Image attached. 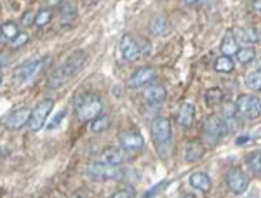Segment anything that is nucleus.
<instances>
[{
	"instance_id": "nucleus-16",
	"label": "nucleus",
	"mask_w": 261,
	"mask_h": 198,
	"mask_svg": "<svg viewBox=\"0 0 261 198\" xmlns=\"http://www.w3.org/2000/svg\"><path fill=\"white\" fill-rule=\"evenodd\" d=\"M190 184L195 189H199V191H211L213 188V183H211V178H209L207 174H204V172H195V174L190 176Z\"/></svg>"
},
{
	"instance_id": "nucleus-23",
	"label": "nucleus",
	"mask_w": 261,
	"mask_h": 198,
	"mask_svg": "<svg viewBox=\"0 0 261 198\" xmlns=\"http://www.w3.org/2000/svg\"><path fill=\"white\" fill-rule=\"evenodd\" d=\"M108 125H110V119H108L107 115H99V117H96L94 120H91V132L99 134V132H103V130H107Z\"/></svg>"
},
{
	"instance_id": "nucleus-2",
	"label": "nucleus",
	"mask_w": 261,
	"mask_h": 198,
	"mask_svg": "<svg viewBox=\"0 0 261 198\" xmlns=\"http://www.w3.org/2000/svg\"><path fill=\"white\" fill-rule=\"evenodd\" d=\"M101 111H103V103H101V99L94 94L82 96V98L77 101V106H75L77 119L81 122L94 120L96 117L101 115Z\"/></svg>"
},
{
	"instance_id": "nucleus-21",
	"label": "nucleus",
	"mask_w": 261,
	"mask_h": 198,
	"mask_svg": "<svg viewBox=\"0 0 261 198\" xmlns=\"http://www.w3.org/2000/svg\"><path fill=\"white\" fill-rule=\"evenodd\" d=\"M151 33H155V35H166L167 32H169V23H167V19L164 18V16H159V18H155L151 21Z\"/></svg>"
},
{
	"instance_id": "nucleus-35",
	"label": "nucleus",
	"mask_w": 261,
	"mask_h": 198,
	"mask_svg": "<svg viewBox=\"0 0 261 198\" xmlns=\"http://www.w3.org/2000/svg\"><path fill=\"white\" fill-rule=\"evenodd\" d=\"M7 65H9V56L0 52V70H2L4 66H7Z\"/></svg>"
},
{
	"instance_id": "nucleus-11",
	"label": "nucleus",
	"mask_w": 261,
	"mask_h": 198,
	"mask_svg": "<svg viewBox=\"0 0 261 198\" xmlns=\"http://www.w3.org/2000/svg\"><path fill=\"white\" fill-rule=\"evenodd\" d=\"M226 184H228L230 191H233L235 195H241L249 186V181H247L246 174L239 167H231L226 172Z\"/></svg>"
},
{
	"instance_id": "nucleus-29",
	"label": "nucleus",
	"mask_w": 261,
	"mask_h": 198,
	"mask_svg": "<svg viewBox=\"0 0 261 198\" xmlns=\"http://www.w3.org/2000/svg\"><path fill=\"white\" fill-rule=\"evenodd\" d=\"M247 86L254 91H261V71H252L247 75Z\"/></svg>"
},
{
	"instance_id": "nucleus-26",
	"label": "nucleus",
	"mask_w": 261,
	"mask_h": 198,
	"mask_svg": "<svg viewBox=\"0 0 261 198\" xmlns=\"http://www.w3.org/2000/svg\"><path fill=\"white\" fill-rule=\"evenodd\" d=\"M256 58V50L254 47H241V50L237 52V60L239 63H242V65H249V63L254 61Z\"/></svg>"
},
{
	"instance_id": "nucleus-7",
	"label": "nucleus",
	"mask_w": 261,
	"mask_h": 198,
	"mask_svg": "<svg viewBox=\"0 0 261 198\" xmlns=\"http://www.w3.org/2000/svg\"><path fill=\"white\" fill-rule=\"evenodd\" d=\"M53 108H54V101L53 99L47 98V99L40 101V103L32 109L30 122H28V127H30V130L37 132V130H40L42 127H44L45 120H47L49 113L53 111Z\"/></svg>"
},
{
	"instance_id": "nucleus-6",
	"label": "nucleus",
	"mask_w": 261,
	"mask_h": 198,
	"mask_svg": "<svg viewBox=\"0 0 261 198\" xmlns=\"http://www.w3.org/2000/svg\"><path fill=\"white\" fill-rule=\"evenodd\" d=\"M119 50H120V58L125 63H133V61L140 60V58L143 56L141 44L138 42L136 37H133L130 33H125V35L120 39Z\"/></svg>"
},
{
	"instance_id": "nucleus-34",
	"label": "nucleus",
	"mask_w": 261,
	"mask_h": 198,
	"mask_svg": "<svg viewBox=\"0 0 261 198\" xmlns=\"http://www.w3.org/2000/svg\"><path fill=\"white\" fill-rule=\"evenodd\" d=\"M112 198H133L129 191H125V189H120V191H115L112 195Z\"/></svg>"
},
{
	"instance_id": "nucleus-36",
	"label": "nucleus",
	"mask_w": 261,
	"mask_h": 198,
	"mask_svg": "<svg viewBox=\"0 0 261 198\" xmlns=\"http://www.w3.org/2000/svg\"><path fill=\"white\" fill-rule=\"evenodd\" d=\"M252 9L261 12V0H252Z\"/></svg>"
},
{
	"instance_id": "nucleus-10",
	"label": "nucleus",
	"mask_w": 261,
	"mask_h": 198,
	"mask_svg": "<svg viewBox=\"0 0 261 198\" xmlns=\"http://www.w3.org/2000/svg\"><path fill=\"white\" fill-rule=\"evenodd\" d=\"M87 174L96 179H119L122 176V171L119 165H112V163H92L87 167Z\"/></svg>"
},
{
	"instance_id": "nucleus-3",
	"label": "nucleus",
	"mask_w": 261,
	"mask_h": 198,
	"mask_svg": "<svg viewBox=\"0 0 261 198\" xmlns=\"http://www.w3.org/2000/svg\"><path fill=\"white\" fill-rule=\"evenodd\" d=\"M151 137L155 141V146L159 148L161 153L167 148L171 141V122L164 117H157V119L151 120Z\"/></svg>"
},
{
	"instance_id": "nucleus-28",
	"label": "nucleus",
	"mask_w": 261,
	"mask_h": 198,
	"mask_svg": "<svg viewBox=\"0 0 261 198\" xmlns=\"http://www.w3.org/2000/svg\"><path fill=\"white\" fill-rule=\"evenodd\" d=\"M73 16H75L73 6H71L70 2H63V6H61V23H66V21L73 19Z\"/></svg>"
},
{
	"instance_id": "nucleus-25",
	"label": "nucleus",
	"mask_w": 261,
	"mask_h": 198,
	"mask_svg": "<svg viewBox=\"0 0 261 198\" xmlns=\"http://www.w3.org/2000/svg\"><path fill=\"white\" fill-rule=\"evenodd\" d=\"M214 70L220 71V73H230V71H233V61L228 56L218 58L216 63H214Z\"/></svg>"
},
{
	"instance_id": "nucleus-33",
	"label": "nucleus",
	"mask_w": 261,
	"mask_h": 198,
	"mask_svg": "<svg viewBox=\"0 0 261 198\" xmlns=\"http://www.w3.org/2000/svg\"><path fill=\"white\" fill-rule=\"evenodd\" d=\"M63 117H65V111H60V113H58V115H56V117H54V119H53V120H50V122H49V124H47V129H49V130L56 129V127H58V125H60V122L63 120Z\"/></svg>"
},
{
	"instance_id": "nucleus-18",
	"label": "nucleus",
	"mask_w": 261,
	"mask_h": 198,
	"mask_svg": "<svg viewBox=\"0 0 261 198\" xmlns=\"http://www.w3.org/2000/svg\"><path fill=\"white\" fill-rule=\"evenodd\" d=\"M193 117H195V108L192 106V104H183L178 113V122L183 127H190L193 124Z\"/></svg>"
},
{
	"instance_id": "nucleus-12",
	"label": "nucleus",
	"mask_w": 261,
	"mask_h": 198,
	"mask_svg": "<svg viewBox=\"0 0 261 198\" xmlns=\"http://www.w3.org/2000/svg\"><path fill=\"white\" fill-rule=\"evenodd\" d=\"M155 78V70L150 68V66H143V68L136 70L127 80V87L130 89H138V87H143L146 83H150L151 80Z\"/></svg>"
},
{
	"instance_id": "nucleus-27",
	"label": "nucleus",
	"mask_w": 261,
	"mask_h": 198,
	"mask_svg": "<svg viewBox=\"0 0 261 198\" xmlns=\"http://www.w3.org/2000/svg\"><path fill=\"white\" fill-rule=\"evenodd\" d=\"M53 16H54L53 9H42V11H39V12L35 14V24H37L39 28L45 26V24H47L49 21L53 19Z\"/></svg>"
},
{
	"instance_id": "nucleus-15",
	"label": "nucleus",
	"mask_w": 261,
	"mask_h": 198,
	"mask_svg": "<svg viewBox=\"0 0 261 198\" xmlns=\"http://www.w3.org/2000/svg\"><path fill=\"white\" fill-rule=\"evenodd\" d=\"M241 50V42H239L237 35H235L233 30H228L226 35L223 37V42H221V52L223 56H237V52Z\"/></svg>"
},
{
	"instance_id": "nucleus-37",
	"label": "nucleus",
	"mask_w": 261,
	"mask_h": 198,
	"mask_svg": "<svg viewBox=\"0 0 261 198\" xmlns=\"http://www.w3.org/2000/svg\"><path fill=\"white\" fill-rule=\"evenodd\" d=\"M247 141H249V136H242L237 139V145H244V143H247Z\"/></svg>"
},
{
	"instance_id": "nucleus-5",
	"label": "nucleus",
	"mask_w": 261,
	"mask_h": 198,
	"mask_svg": "<svg viewBox=\"0 0 261 198\" xmlns=\"http://www.w3.org/2000/svg\"><path fill=\"white\" fill-rule=\"evenodd\" d=\"M237 113H241L244 119L256 120L261 117V99L252 94H242L237 99Z\"/></svg>"
},
{
	"instance_id": "nucleus-9",
	"label": "nucleus",
	"mask_w": 261,
	"mask_h": 198,
	"mask_svg": "<svg viewBox=\"0 0 261 198\" xmlns=\"http://www.w3.org/2000/svg\"><path fill=\"white\" fill-rule=\"evenodd\" d=\"M30 115H32L30 108H27V106L16 108V109H12L6 119H4V125L11 130H19V129H23L24 125H28V122H30Z\"/></svg>"
},
{
	"instance_id": "nucleus-1",
	"label": "nucleus",
	"mask_w": 261,
	"mask_h": 198,
	"mask_svg": "<svg viewBox=\"0 0 261 198\" xmlns=\"http://www.w3.org/2000/svg\"><path fill=\"white\" fill-rule=\"evenodd\" d=\"M86 60H87V54L84 52V50H75L73 54H70L68 60L65 63H61V65L56 68V71L50 75V80H49L50 89H58V87L65 86L68 80L73 78L75 75L81 71Z\"/></svg>"
},
{
	"instance_id": "nucleus-13",
	"label": "nucleus",
	"mask_w": 261,
	"mask_h": 198,
	"mask_svg": "<svg viewBox=\"0 0 261 198\" xmlns=\"http://www.w3.org/2000/svg\"><path fill=\"white\" fill-rule=\"evenodd\" d=\"M119 141H120V146L124 150H130V151H136V150H141L145 146V139L140 132L136 130H127V132H122L119 136Z\"/></svg>"
},
{
	"instance_id": "nucleus-31",
	"label": "nucleus",
	"mask_w": 261,
	"mask_h": 198,
	"mask_svg": "<svg viewBox=\"0 0 261 198\" xmlns=\"http://www.w3.org/2000/svg\"><path fill=\"white\" fill-rule=\"evenodd\" d=\"M237 104L233 103H225V106H223V113H225V120L228 119H233L235 115H237Z\"/></svg>"
},
{
	"instance_id": "nucleus-32",
	"label": "nucleus",
	"mask_w": 261,
	"mask_h": 198,
	"mask_svg": "<svg viewBox=\"0 0 261 198\" xmlns=\"http://www.w3.org/2000/svg\"><path fill=\"white\" fill-rule=\"evenodd\" d=\"M21 23H23L24 26H32V24H35V14H33L32 11H27L23 16H21Z\"/></svg>"
},
{
	"instance_id": "nucleus-14",
	"label": "nucleus",
	"mask_w": 261,
	"mask_h": 198,
	"mask_svg": "<svg viewBox=\"0 0 261 198\" xmlns=\"http://www.w3.org/2000/svg\"><path fill=\"white\" fill-rule=\"evenodd\" d=\"M141 96L146 104L153 106V104H161L162 101L166 99V89H164L162 86H159V83H151V86L145 87Z\"/></svg>"
},
{
	"instance_id": "nucleus-41",
	"label": "nucleus",
	"mask_w": 261,
	"mask_h": 198,
	"mask_svg": "<svg viewBox=\"0 0 261 198\" xmlns=\"http://www.w3.org/2000/svg\"><path fill=\"white\" fill-rule=\"evenodd\" d=\"M0 39H4V37H2V32H0Z\"/></svg>"
},
{
	"instance_id": "nucleus-39",
	"label": "nucleus",
	"mask_w": 261,
	"mask_h": 198,
	"mask_svg": "<svg viewBox=\"0 0 261 198\" xmlns=\"http://www.w3.org/2000/svg\"><path fill=\"white\" fill-rule=\"evenodd\" d=\"M2 80H4V73H2V70H0V86H2Z\"/></svg>"
},
{
	"instance_id": "nucleus-17",
	"label": "nucleus",
	"mask_w": 261,
	"mask_h": 198,
	"mask_svg": "<svg viewBox=\"0 0 261 198\" xmlns=\"http://www.w3.org/2000/svg\"><path fill=\"white\" fill-rule=\"evenodd\" d=\"M105 162L107 163H112V165H120V163L125 162V151L124 148H108L105 151Z\"/></svg>"
},
{
	"instance_id": "nucleus-19",
	"label": "nucleus",
	"mask_w": 261,
	"mask_h": 198,
	"mask_svg": "<svg viewBox=\"0 0 261 198\" xmlns=\"http://www.w3.org/2000/svg\"><path fill=\"white\" fill-rule=\"evenodd\" d=\"M202 155H204V146H202L200 143H197V141L188 143L187 150H185V158H187L188 162H197V160L202 158Z\"/></svg>"
},
{
	"instance_id": "nucleus-30",
	"label": "nucleus",
	"mask_w": 261,
	"mask_h": 198,
	"mask_svg": "<svg viewBox=\"0 0 261 198\" xmlns=\"http://www.w3.org/2000/svg\"><path fill=\"white\" fill-rule=\"evenodd\" d=\"M27 42H28V33L19 32V35L14 37V39L11 40V47L12 49H19V47H23V45L27 44Z\"/></svg>"
},
{
	"instance_id": "nucleus-24",
	"label": "nucleus",
	"mask_w": 261,
	"mask_h": 198,
	"mask_svg": "<svg viewBox=\"0 0 261 198\" xmlns=\"http://www.w3.org/2000/svg\"><path fill=\"white\" fill-rule=\"evenodd\" d=\"M223 98H225V92H223L220 87H214V89H209L205 92V101H207L209 106H216V104H220Z\"/></svg>"
},
{
	"instance_id": "nucleus-8",
	"label": "nucleus",
	"mask_w": 261,
	"mask_h": 198,
	"mask_svg": "<svg viewBox=\"0 0 261 198\" xmlns=\"http://www.w3.org/2000/svg\"><path fill=\"white\" fill-rule=\"evenodd\" d=\"M226 132V124H225V119H220L216 115H211L207 117L204 122V136L207 139L209 143H218L220 139L225 136Z\"/></svg>"
},
{
	"instance_id": "nucleus-40",
	"label": "nucleus",
	"mask_w": 261,
	"mask_h": 198,
	"mask_svg": "<svg viewBox=\"0 0 261 198\" xmlns=\"http://www.w3.org/2000/svg\"><path fill=\"white\" fill-rule=\"evenodd\" d=\"M183 198H195V195H185Z\"/></svg>"
},
{
	"instance_id": "nucleus-38",
	"label": "nucleus",
	"mask_w": 261,
	"mask_h": 198,
	"mask_svg": "<svg viewBox=\"0 0 261 198\" xmlns=\"http://www.w3.org/2000/svg\"><path fill=\"white\" fill-rule=\"evenodd\" d=\"M197 2H200V0H185V4H188V6H193Z\"/></svg>"
},
{
	"instance_id": "nucleus-4",
	"label": "nucleus",
	"mask_w": 261,
	"mask_h": 198,
	"mask_svg": "<svg viewBox=\"0 0 261 198\" xmlns=\"http://www.w3.org/2000/svg\"><path fill=\"white\" fill-rule=\"evenodd\" d=\"M45 63H47V60H45V58H40V60H32V61L23 63V65H19L18 68L14 70V80L18 83H21V86H24V83L32 82V80L40 73V70L45 66Z\"/></svg>"
},
{
	"instance_id": "nucleus-22",
	"label": "nucleus",
	"mask_w": 261,
	"mask_h": 198,
	"mask_svg": "<svg viewBox=\"0 0 261 198\" xmlns=\"http://www.w3.org/2000/svg\"><path fill=\"white\" fill-rule=\"evenodd\" d=\"M247 165H249V171L254 176H261V150L252 151L247 158Z\"/></svg>"
},
{
	"instance_id": "nucleus-20",
	"label": "nucleus",
	"mask_w": 261,
	"mask_h": 198,
	"mask_svg": "<svg viewBox=\"0 0 261 198\" xmlns=\"http://www.w3.org/2000/svg\"><path fill=\"white\" fill-rule=\"evenodd\" d=\"M0 32H2V37L7 40H12L14 37L19 35V28L14 21H6V23L0 24Z\"/></svg>"
}]
</instances>
